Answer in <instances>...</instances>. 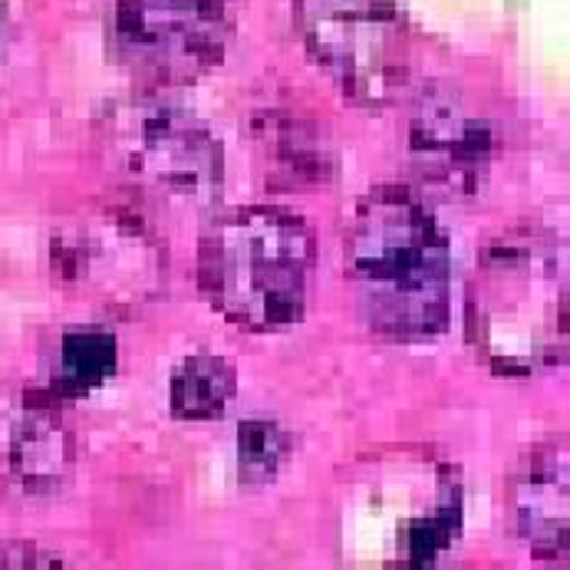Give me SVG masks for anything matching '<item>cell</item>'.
<instances>
[{"instance_id": "cell-1", "label": "cell", "mask_w": 570, "mask_h": 570, "mask_svg": "<svg viewBox=\"0 0 570 570\" xmlns=\"http://www.w3.org/2000/svg\"><path fill=\"white\" fill-rule=\"evenodd\" d=\"M346 274L360 317L386 340L422 343L449 324V242L409 188L383 185L356 205Z\"/></svg>"}, {"instance_id": "cell-2", "label": "cell", "mask_w": 570, "mask_h": 570, "mask_svg": "<svg viewBox=\"0 0 570 570\" xmlns=\"http://www.w3.org/2000/svg\"><path fill=\"white\" fill-rule=\"evenodd\" d=\"M469 336L498 376H534L568 356V247L548 232L491 242L469 284Z\"/></svg>"}, {"instance_id": "cell-3", "label": "cell", "mask_w": 570, "mask_h": 570, "mask_svg": "<svg viewBox=\"0 0 570 570\" xmlns=\"http://www.w3.org/2000/svg\"><path fill=\"white\" fill-rule=\"evenodd\" d=\"M317 247L301 218L250 205L208 222L198 245V284L232 324L274 333L301 324Z\"/></svg>"}, {"instance_id": "cell-4", "label": "cell", "mask_w": 570, "mask_h": 570, "mask_svg": "<svg viewBox=\"0 0 570 570\" xmlns=\"http://www.w3.org/2000/svg\"><path fill=\"white\" fill-rule=\"evenodd\" d=\"M102 153L109 168L146 202L175 215H208L225 185L215 132L185 106L142 96L106 116Z\"/></svg>"}, {"instance_id": "cell-5", "label": "cell", "mask_w": 570, "mask_h": 570, "mask_svg": "<svg viewBox=\"0 0 570 570\" xmlns=\"http://www.w3.org/2000/svg\"><path fill=\"white\" fill-rule=\"evenodd\" d=\"M346 531L370 538L373 564L429 568L462 531V482L452 469L422 455L380 462L346 501Z\"/></svg>"}, {"instance_id": "cell-6", "label": "cell", "mask_w": 570, "mask_h": 570, "mask_svg": "<svg viewBox=\"0 0 570 570\" xmlns=\"http://www.w3.org/2000/svg\"><path fill=\"white\" fill-rule=\"evenodd\" d=\"M294 20L314 60L356 102L386 106L412 89L415 43L396 0H294Z\"/></svg>"}, {"instance_id": "cell-7", "label": "cell", "mask_w": 570, "mask_h": 570, "mask_svg": "<svg viewBox=\"0 0 570 570\" xmlns=\"http://www.w3.org/2000/svg\"><path fill=\"white\" fill-rule=\"evenodd\" d=\"M232 37V0H116L112 43L119 57L156 82L208 73Z\"/></svg>"}, {"instance_id": "cell-8", "label": "cell", "mask_w": 570, "mask_h": 570, "mask_svg": "<svg viewBox=\"0 0 570 570\" xmlns=\"http://www.w3.org/2000/svg\"><path fill=\"white\" fill-rule=\"evenodd\" d=\"M60 274L106 307H142L165 291L163 242L126 212H102L57 247Z\"/></svg>"}, {"instance_id": "cell-9", "label": "cell", "mask_w": 570, "mask_h": 570, "mask_svg": "<svg viewBox=\"0 0 570 570\" xmlns=\"http://www.w3.org/2000/svg\"><path fill=\"white\" fill-rule=\"evenodd\" d=\"M409 165L422 188L442 198H472L491 168V126L455 86L419 89L409 112Z\"/></svg>"}, {"instance_id": "cell-10", "label": "cell", "mask_w": 570, "mask_h": 570, "mask_svg": "<svg viewBox=\"0 0 570 570\" xmlns=\"http://www.w3.org/2000/svg\"><path fill=\"white\" fill-rule=\"evenodd\" d=\"M77 445L53 393L0 390V489L47 498L67 489Z\"/></svg>"}, {"instance_id": "cell-11", "label": "cell", "mask_w": 570, "mask_h": 570, "mask_svg": "<svg viewBox=\"0 0 570 570\" xmlns=\"http://www.w3.org/2000/svg\"><path fill=\"white\" fill-rule=\"evenodd\" d=\"M568 501L564 445L538 449L514 482V524L538 558H568Z\"/></svg>"}, {"instance_id": "cell-12", "label": "cell", "mask_w": 570, "mask_h": 570, "mask_svg": "<svg viewBox=\"0 0 570 570\" xmlns=\"http://www.w3.org/2000/svg\"><path fill=\"white\" fill-rule=\"evenodd\" d=\"M235 393V366L222 356L195 353L171 376V412L185 422H212L225 415Z\"/></svg>"}, {"instance_id": "cell-13", "label": "cell", "mask_w": 570, "mask_h": 570, "mask_svg": "<svg viewBox=\"0 0 570 570\" xmlns=\"http://www.w3.org/2000/svg\"><path fill=\"white\" fill-rule=\"evenodd\" d=\"M116 373V340L102 330H73L63 336L53 396H86Z\"/></svg>"}, {"instance_id": "cell-14", "label": "cell", "mask_w": 570, "mask_h": 570, "mask_svg": "<svg viewBox=\"0 0 570 570\" xmlns=\"http://www.w3.org/2000/svg\"><path fill=\"white\" fill-rule=\"evenodd\" d=\"M287 459V435L271 419H247L238 429V469L247 485L274 482Z\"/></svg>"}, {"instance_id": "cell-15", "label": "cell", "mask_w": 570, "mask_h": 570, "mask_svg": "<svg viewBox=\"0 0 570 570\" xmlns=\"http://www.w3.org/2000/svg\"><path fill=\"white\" fill-rule=\"evenodd\" d=\"M0 564L3 568H13V564H23V568H30V564H47V568H53V564H60L53 554H40L37 548H3L0 551Z\"/></svg>"}, {"instance_id": "cell-16", "label": "cell", "mask_w": 570, "mask_h": 570, "mask_svg": "<svg viewBox=\"0 0 570 570\" xmlns=\"http://www.w3.org/2000/svg\"><path fill=\"white\" fill-rule=\"evenodd\" d=\"M3 47H7V7L0 0V53H3Z\"/></svg>"}]
</instances>
